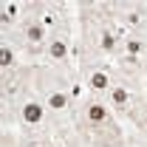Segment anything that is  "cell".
<instances>
[{
	"label": "cell",
	"instance_id": "cell-1",
	"mask_svg": "<svg viewBox=\"0 0 147 147\" xmlns=\"http://www.w3.org/2000/svg\"><path fill=\"white\" fill-rule=\"evenodd\" d=\"M3 108L11 110V127H17L23 136H40V133H54L57 136L54 116L48 113L37 88H28L14 105H3Z\"/></svg>",
	"mask_w": 147,
	"mask_h": 147
},
{
	"label": "cell",
	"instance_id": "cell-2",
	"mask_svg": "<svg viewBox=\"0 0 147 147\" xmlns=\"http://www.w3.org/2000/svg\"><path fill=\"white\" fill-rule=\"evenodd\" d=\"M113 122H119V116L113 113V108L108 105V99L91 96V93L79 96L76 110H74V133H76L82 142H85L88 136H93L96 130L113 125Z\"/></svg>",
	"mask_w": 147,
	"mask_h": 147
},
{
	"label": "cell",
	"instance_id": "cell-3",
	"mask_svg": "<svg viewBox=\"0 0 147 147\" xmlns=\"http://www.w3.org/2000/svg\"><path fill=\"white\" fill-rule=\"evenodd\" d=\"M76 79H79V85H82L85 93L105 99L108 91L113 88V82L119 79V74L113 68V62L96 59V62H82V65H76Z\"/></svg>",
	"mask_w": 147,
	"mask_h": 147
},
{
	"label": "cell",
	"instance_id": "cell-4",
	"mask_svg": "<svg viewBox=\"0 0 147 147\" xmlns=\"http://www.w3.org/2000/svg\"><path fill=\"white\" fill-rule=\"evenodd\" d=\"M142 96H144V91L139 88V82L119 76V79L113 82V88L108 91V96H105V99H108V105L113 108V113H116L122 122H127L130 116H133V110L139 108Z\"/></svg>",
	"mask_w": 147,
	"mask_h": 147
},
{
	"label": "cell",
	"instance_id": "cell-5",
	"mask_svg": "<svg viewBox=\"0 0 147 147\" xmlns=\"http://www.w3.org/2000/svg\"><path fill=\"white\" fill-rule=\"evenodd\" d=\"M122 54L127 57H147V34H125L122 37Z\"/></svg>",
	"mask_w": 147,
	"mask_h": 147
},
{
	"label": "cell",
	"instance_id": "cell-6",
	"mask_svg": "<svg viewBox=\"0 0 147 147\" xmlns=\"http://www.w3.org/2000/svg\"><path fill=\"white\" fill-rule=\"evenodd\" d=\"M127 122H130V127H133V133H142V136H147V93L142 96L139 108L133 110V116H130Z\"/></svg>",
	"mask_w": 147,
	"mask_h": 147
},
{
	"label": "cell",
	"instance_id": "cell-7",
	"mask_svg": "<svg viewBox=\"0 0 147 147\" xmlns=\"http://www.w3.org/2000/svg\"><path fill=\"white\" fill-rule=\"evenodd\" d=\"M127 147H147V136L133 133V130H130V142H127Z\"/></svg>",
	"mask_w": 147,
	"mask_h": 147
},
{
	"label": "cell",
	"instance_id": "cell-8",
	"mask_svg": "<svg viewBox=\"0 0 147 147\" xmlns=\"http://www.w3.org/2000/svg\"><path fill=\"white\" fill-rule=\"evenodd\" d=\"M139 88H142V91L147 93V74H144V76H142V82H139Z\"/></svg>",
	"mask_w": 147,
	"mask_h": 147
},
{
	"label": "cell",
	"instance_id": "cell-9",
	"mask_svg": "<svg viewBox=\"0 0 147 147\" xmlns=\"http://www.w3.org/2000/svg\"><path fill=\"white\" fill-rule=\"evenodd\" d=\"M144 74H147V57H144Z\"/></svg>",
	"mask_w": 147,
	"mask_h": 147
},
{
	"label": "cell",
	"instance_id": "cell-10",
	"mask_svg": "<svg viewBox=\"0 0 147 147\" xmlns=\"http://www.w3.org/2000/svg\"><path fill=\"white\" fill-rule=\"evenodd\" d=\"M144 34H147V17H144Z\"/></svg>",
	"mask_w": 147,
	"mask_h": 147
}]
</instances>
